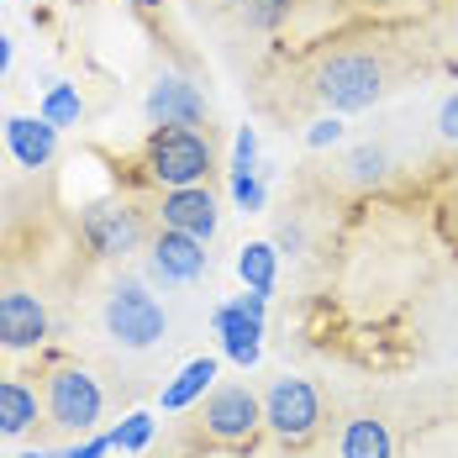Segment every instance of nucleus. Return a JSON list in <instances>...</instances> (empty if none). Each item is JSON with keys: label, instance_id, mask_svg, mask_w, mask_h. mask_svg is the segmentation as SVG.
<instances>
[{"label": "nucleus", "instance_id": "obj_3", "mask_svg": "<svg viewBox=\"0 0 458 458\" xmlns=\"http://www.w3.org/2000/svg\"><path fill=\"white\" fill-rule=\"evenodd\" d=\"M43 411L53 427H64V432H90L100 411H106V390H100V379H95L90 369L80 364H64L47 374L43 385Z\"/></svg>", "mask_w": 458, "mask_h": 458}, {"label": "nucleus", "instance_id": "obj_17", "mask_svg": "<svg viewBox=\"0 0 458 458\" xmlns=\"http://www.w3.org/2000/svg\"><path fill=\"white\" fill-rule=\"evenodd\" d=\"M237 275H242L248 290L269 295V290H275V275H279V248L275 242H248V248L237 253Z\"/></svg>", "mask_w": 458, "mask_h": 458}, {"label": "nucleus", "instance_id": "obj_2", "mask_svg": "<svg viewBox=\"0 0 458 458\" xmlns=\"http://www.w3.org/2000/svg\"><path fill=\"white\" fill-rule=\"evenodd\" d=\"M148 174L164 190H184L211 174V138H200L195 127H153L148 138Z\"/></svg>", "mask_w": 458, "mask_h": 458}, {"label": "nucleus", "instance_id": "obj_12", "mask_svg": "<svg viewBox=\"0 0 458 458\" xmlns=\"http://www.w3.org/2000/svg\"><path fill=\"white\" fill-rule=\"evenodd\" d=\"M211 327L222 332V348H227L232 364H242V369L259 364V353H264V321H259V317L237 311V306L227 301V306H216V311H211Z\"/></svg>", "mask_w": 458, "mask_h": 458}, {"label": "nucleus", "instance_id": "obj_27", "mask_svg": "<svg viewBox=\"0 0 458 458\" xmlns=\"http://www.w3.org/2000/svg\"><path fill=\"white\" fill-rule=\"evenodd\" d=\"M5 69H11V38L0 32V74H5Z\"/></svg>", "mask_w": 458, "mask_h": 458}, {"label": "nucleus", "instance_id": "obj_14", "mask_svg": "<svg viewBox=\"0 0 458 458\" xmlns=\"http://www.w3.org/2000/svg\"><path fill=\"white\" fill-rule=\"evenodd\" d=\"M395 443H390V427L379 416H353L337 437V458H390Z\"/></svg>", "mask_w": 458, "mask_h": 458}, {"label": "nucleus", "instance_id": "obj_20", "mask_svg": "<svg viewBox=\"0 0 458 458\" xmlns=\"http://www.w3.org/2000/svg\"><path fill=\"white\" fill-rule=\"evenodd\" d=\"M232 200H237L248 216H259L264 200H269V195H264V180H259L253 169H232Z\"/></svg>", "mask_w": 458, "mask_h": 458}, {"label": "nucleus", "instance_id": "obj_10", "mask_svg": "<svg viewBox=\"0 0 458 458\" xmlns=\"http://www.w3.org/2000/svg\"><path fill=\"white\" fill-rule=\"evenodd\" d=\"M47 343V306L27 290H11L0 295V348L11 353H27V348H43Z\"/></svg>", "mask_w": 458, "mask_h": 458}, {"label": "nucleus", "instance_id": "obj_25", "mask_svg": "<svg viewBox=\"0 0 458 458\" xmlns=\"http://www.w3.org/2000/svg\"><path fill=\"white\" fill-rule=\"evenodd\" d=\"M337 138H343V122L337 116H321V122H311V132H306L311 148H327V142H337Z\"/></svg>", "mask_w": 458, "mask_h": 458}, {"label": "nucleus", "instance_id": "obj_11", "mask_svg": "<svg viewBox=\"0 0 458 458\" xmlns=\"http://www.w3.org/2000/svg\"><path fill=\"white\" fill-rule=\"evenodd\" d=\"M164 227L174 232H190V237H200V242H211L216 237V200H211V190L206 184H184V190H164Z\"/></svg>", "mask_w": 458, "mask_h": 458}, {"label": "nucleus", "instance_id": "obj_7", "mask_svg": "<svg viewBox=\"0 0 458 458\" xmlns=\"http://www.w3.org/2000/svg\"><path fill=\"white\" fill-rule=\"evenodd\" d=\"M80 237L95 259H127L142 242V222L132 206H90L80 216Z\"/></svg>", "mask_w": 458, "mask_h": 458}, {"label": "nucleus", "instance_id": "obj_16", "mask_svg": "<svg viewBox=\"0 0 458 458\" xmlns=\"http://www.w3.org/2000/svg\"><path fill=\"white\" fill-rule=\"evenodd\" d=\"M32 427H38V395L21 379H0V432L5 437H21Z\"/></svg>", "mask_w": 458, "mask_h": 458}, {"label": "nucleus", "instance_id": "obj_21", "mask_svg": "<svg viewBox=\"0 0 458 458\" xmlns=\"http://www.w3.org/2000/svg\"><path fill=\"white\" fill-rule=\"evenodd\" d=\"M111 448H116L111 432H100V437H85V443H74V448H27L21 458H106Z\"/></svg>", "mask_w": 458, "mask_h": 458}, {"label": "nucleus", "instance_id": "obj_6", "mask_svg": "<svg viewBox=\"0 0 458 458\" xmlns=\"http://www.w3.org/2000/svg\"><path fill=\"white\" fill-rule=\"evenodd\" d=\"M264 427V401L248 385H216L206 395V432L216 443H248Z\"/></svg>", "mask_w": 458, "mask_h": 458}, {"label": "nucleus", "instance_id": "obj_19", "mask_svg": "<svg viewBox=\"0 0 458 458\" xmlns=\"http://www.w3.org/2000/svg\"><path fill=\"white\" fill-rule=\"evenodd\" d=\"M111 443H116L122 454H142V448L153 443V416L148 411L122 416V427H111Z\"/></svg>", "mask_w": 458, "mask_h": 458}, {"label": "nucleus", "instance_id": "obj_5", "mask_svg": "<svg viewBox=\"0 0 458 458\" xmlns=\"http://www.w3.org/2000/svg\"><path fill=\"white\" fill-rule=\"evenodd\" d=\"M321 421V395L311 379H275L264 395V427L279 443H306Z\"/></svg>", "mask_w": 458, "mask_h": 458}, {"label": "nucleus", "instance_id": "obj_28", "mask_svg": "<svg viewBox=\"0 0 458 458\" xmlns=\"http://www.w3.org/2000/svg\"><path fill=\"white\" fill-rule=\"evenodd\" d=\"M132 5H138V11H158V5H164V0H132Z\"/></svg>", "mask_w": 458, "mask_h": 458}, {"label": "nucleus", "instance_id": "obj_8", "mask_svg": "<svg viewBox=\"0 0 458 458\" xmlns=\"http://www.w3.org/2000/svg\"><path fill=\"white\" fill-rule=\"evenodd\" d=\"M206 264H211V253H206V242H200V237L174 232V227H164L158 237H153L148 275L158 279V284H195V279L206 275Z\"/></svg>", "mask_w": 458, "mask_h": 458}, {"label": "nucleus", "instance_id": "obj_29", "mask_svg": "<svg viewBox=\"0 0 458 458\" xmlns=\"http://www.w3.org/2000/svg\"><path fill=\"white\" fill-rule=\"evenodd\" d=\"M216 5H232V0H216Z\"/></svg>", "mask_w": 458, "mask_h": 458}, {"label": "nucleus", "instance_id": "obj_9", "mask_svg": "<svg viewBox=\"0 0 458 458\" xmlns=\"http://www.w3.org/2000/svg\"><path fill=\"white\" fill-rule=\"evenodd\" d=\"M148 122L153 127H200L206 122V95L184 74H158L148 90Z\"/></svg>", "mask_w": 458, "mask_h": 458}, {"label": "nucleus", "instance_id": "obj_4", "mask_svg": "<svg viewBox=\"0 0 458 458\" xmlns=\"http://www.w3.org/2000/svg\"><path fill=\"white\" fill-rule=\"evenodd\" d=\"M317 95L332 111H369L385 95V69L369 53H332L317 69Z\"/></svg>", "mask_w": 458, "mask_h": 458}, {"label": "nucleus", "instance_id": "obj_22", "mask_svg": "<svg viewBox=\"0 0 458 458\" xmlns=\"http://www.w3.org/2000/svg\"><path fill=\"white\" fill-rule=\"evenodd\" d=\"M290 5H295V0H242V16H248V27H259V32H275L279 21L290 16Z\"/></svg>", "mask_w": 458, "mask_h": 458}, {"label": "nucleus", "instance_id": "obj_23", "mask_svg": "<svg viewBox=\"0 0 458 458\" xmlns=\"http://www.w3.org/2000/svg\"><path fill=\"white\" fill-rule=\"evenodd\" d=\"M348 169H353L359 184H379L385 180V148H359V153L348 158Z\"/></svg>", "mask_w": 458, "mask_h": 458}, {"label": "nucleus", "instance_id": "obj_24", "mask_svg": "<svg viewBox=\"0 0 458 458\" xmlns=\"http://www.w3.org/2000/svg\"><path fill=\"white\" fill-rule=\"evenodd\" d=\"M232 169H259V132L253 127H237V138H232Z\"/></svg>", "mask_w": 458, "mask_h": 458}, {"label": "nucleus", "instance_id": "obj_15", "mask_svg": "<svg viewBox=\"0 0 458 458\" xmlns=\"http://www.w3.org/2000/svg\"><path fill=\"white\" fill-rule=\"evenodd\" d=\"M211 379H216V359H190V364L164 385V411H184V406H195L206 390H211Z\"/></svg>", "mask_w": 458, "mask_h": 458}, {"label": "nucleus", "instance_id": "obj_26", "mask_svg": "<svg viewBox=\"0 0 458 458\" xmlns=\"http://www.w3.org/2000/svg\"><path fill=\"white\" fill-rule=\"evenodd\" d=\"M437 132H443L448 142H458V95L443 100V111H437Z\"/></svg>", "mask_w": 458, "mask_h": 458}, {"label": "nucleus", "instance_id": "obj_18", "mask_svg": "<svg viewBox=\"0 0 458 458\" xmlns=\"http://www.w3.org/2000/svg\"><path fill=\"white\" fill-rule=\"evenodd\" d=\"M38 116H43V122H53V127H80L85 100H80V90H74V85H47L43 111H38Z\"/></svg>", "mask_w": 458, "mask_h": 458}, {"label": "nucleus", "instance_id": "obj_1", "mask_svg": "<svg viewBox=\"0 0 458 458\" xmlns=\"http://www.w3.org/2000/svg\"><path fill=\"white\" fill-rule=\"evenodd\" d=\"M106 332H111V343L142 353V348H153V343L169 337V311L158 306V295H148V284L122 279L106 295Z\"/></svg>", "mask_w": 458, "mask_h": 458}, {"label": "nucleus", "instance_id": "obj_13", "mask_svg": "<svg viewBox=\"0 0 458 458\" xmlns=\"http://www.w3.org/2000/svg\"><path fill=\"white\" fill-rule=\"evenodd\" d=\"M5 142H11V158L21 169H43L58 148V127L43 122V116H11L5 122Z\"/></svg>", "mask_w": 458, "mask_h": 458}, {"label": "nucleus", "instance_id": "obj_30", "mask_svg": "<svg viewBox=\"0 0 458 458\" xmlns=\"http://www.w3.org/2000/svg\"><path fill=\"white\" fill-rule=\"evenodd\" d=\"M0 206H5V200H0Z\"/></svg>", "mask_w": 458, "mask_h": 458}]
</instances>
